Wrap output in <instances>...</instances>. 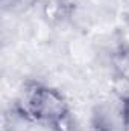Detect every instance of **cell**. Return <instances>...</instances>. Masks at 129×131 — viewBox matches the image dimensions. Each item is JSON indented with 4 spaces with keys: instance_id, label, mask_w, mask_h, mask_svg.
<instances>
[{
    "instance_id": "obj_1",
    "label": "cell",
    "mask_w": 129,
    "mask_h": 131,
    "mask_svg": "<svg viewBox=\"0 0 129 131\" xmlns=\"http://www.w3.org/2000/svg\"><path fill=\"white\" fill-rule=\"evenodd\" d=\"M20 113L38 124H46L53 131H70V108L61 90L41 84L28 82L18 101Z\"/></svg>"
}]
</instances>
